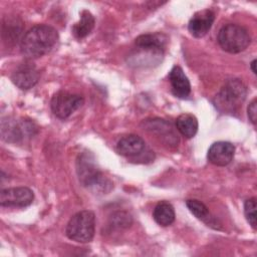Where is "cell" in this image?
<instances>
[{
  "mask_svg": "<svg viewBox=\"0 0 257 257\" xmlns=\"http://www.w3.org/2000/svg\"><path fill=\"white\" fill-rule=\"evenodd\" d=\"M57 40L58 32L55 28L46 24L35 25L22 37L20 50L26 58H38L48 53Z\"/></svg>",
  "mask_w": 257,
  "mask_h": 257,
  "instance_id": "6da1fadb",
  "label": "cell"
},
{
  "mask_svg": "<svg viewBox=\"0 0 257 257\" xmlns=\"http://www.w3.org/2000/svg\"><path fill=\"white\" fill-rule=\"evenodd\" d=\"M166 40V36L162 33L142 34L137 37L135 41L136 53L133 55L137 59V64L146 66L162 61Z\"/></svg>",
  "mask_w": 257,
  "mask_h": 257,
  "instance_id": "7a4b0ae2",
  "label": "cell"
},
{
  "mask_svg": "<svg viewBox=\"0 0 257 257\" xmlns=\"http://www.w3.org/2000/svg\"><path fill=\"white\" fill-rule=\"evenodd\" d=\"M246 94L247 88L240 79H230L216 95L215 105L223 112L233 113L242 105Z\"/></svg>",
  "mask_w": 257,
  "mask_h": 257,
  "instance_id": "3957f363",
  "label": "cell"
},
{
  "mask_svg": "<svg viewBox=\"0 0 257 257\" xmlns=\"http://www.w3.org/2000/svg\"><path fill=\"white\" fill-rule=\"evenodd\" d=\"M94 230V213L89 210H83L77 212L69 219L65 228V234L72 241L88 243L93 239Z\"/></svg>",
  "mask_w": 257,
  "mask_h": 257,
  "instance_id": "277c9868",
  "label": "cell"
},
{
  "mask_svg": "<svg viewBox=\"0 0 257 257\" xmlns=\"http://www.w3.org/2000/svg\"><path fill=\"white\" fill-rule=\"evenodd\" d=\"M217 39L221 48L229 53L242 52L251 42L249 32L243 26L234 23L224 25L220 29Z\"/></svg>",
  "mask_w": 257,
  "mask_h": 257,
  "instance_id": "5b68a950",
  "label": "cell"
},
{
  "mask_svg": "<svg viewBox=\"0 0 257 257\" xmlns=\"http://www.w3.org/2000/svg\"><path fill=\"white\" fill-rule=\"evenodd\" d=\"M84 102L82 96L68 91L60 90L56 92L50 101L52 112L58 118L64 119L80 108Z\"/></svg>",
  "mask_w": 257,
  "mask_h": 257,
  "instance_id": "8992f818",
  "label": "cell"
},
{
  "mask_svg": "<svg viewBox=\"0 0 257 257\" xmlns=\"http://www.w3.org/2000/svg\"><path fill=\"white\" fill-rule=\"evenodd\" d=\"M34 199L33 192L27 187H15L1 190L0 205L2 207H27Z\"/></svg>",
  "mask_w": 257,
  "mask_h": 257,
  "instance_id": "52a82bcc",
  "label": "cell"
},
{
  "mask_svg": "<svg viewBox=\"0 0 257 257\" xmlns=\"http://www.w3.org/2000/svg\"><path fill=\"white\" fill-rule=\"evenodd\" d=\"M77 174L79 181L86 187L101 186L103 181H105L101 173L95 168L94 164L90 161L87 155L79 156L77 160Z\"/></svg>",
  "mask_w": 257,
  "mask_h": 257,
  "instance_id": "ba28073f",
  "label": "cell"
},
{
  "mask_svg": "<svg viewBox=\"0 0 257 257\" xmlns=\"http://www.w3.org/2000/svg\"><path fill=\"white\" fill-rule=\"evenodd\" d=\"M11 79L19 88L29 89L38 82L39 72L33 63L24 62L14 70Z\"/></svg>",
  "mask_w": 257,
  "mask_h": 257,
  "instance_id": "9c48e42d",
  "label": "cell"
},
{
  "mask_svg": "<svg viewBox=\"0 0 257 257\" xmlns=\"http://www.w3.org/2000/svg\"><path fill=\"white\" fill-rule=\"evenodd\" d=\"M235 147L229 142H216L208 150V161L219 167L227 166L234 158Z\"/></svg>",
  "mask_w": 257,
  "mask_h": 257,
  "instance_id": "30bf717a",
  "label": "cell"
},
{
  "mask_svg": "<svg viewBox=\"0 0 257 257\" xmlns=\"http://www.w3.org/2000/svg\"><path fill=\"white\" fill-rule=\"evenodd\" d=\"M215 20V14L209 9L198 11L193 15L188 24L190 33L196 37L201 38L205 36L211 29Z\"/></svg>",
  "mask_w": 257,
  "mask_h": 257,
  "instance_id": "8fae6325",
  "label": "cell"
},
{
  "mask_svg": "<svg viewBox=\"0 0 257 257\" xmlns=\"http://www.w3.org/2000/svg\"><path fill=\"white\" fill-rule=\"evenodd\" d=\"M169 79L173 93L177 97L186 98L187 96H189L191 92V84L189 78L187 77L184 70L180 66L175 65L171 69L169 73Z\"/></svg>",
  "mask_w": 257,
  "mask_h": 257,
  "instance_id": "7c38bea8",
  "label": "cell"
},
{
  "mask_svg": "<svg viewBox=\"0 0 257 257\" xmlns=\"http://www.w3.org/2000/svg\"><path fill=\"white\" fill-rule=\"evenodd\" d=\"M145 141L137 135L122 137L116 144V152L124 157H135L145 150Z\"/></svg>",
  "mask_w": 257,
  "mask_h": 257,
  "instance_id": "4fadbf2b",
  "label": "cell"
},
{
  "mask_svg": "<svg viewBox=\"0 0 257 257\" xmlns=\"http://www.w3.org/2000/svg\"><path fill=\"white\" fill-rule=\"evenodd\" d=\"M95 19L88 10H82L80 13L79 21L72 26V33L77 39L86 37L93 29Z\"/></svg>",
  "mask_w": 257,
  "mask_h": 257,
  "instance_id": "5bb4252c",
  "label": "cell"
},
{
  "mask_svg": "<svg viewBox=\"0 0 257 257\" xmlns=\"http://www.w3.org/2000/svg\"><path fill=\"white\" fill-rule=\"evenodd\" d=\"M176 126L179 133L187 139L195 137L198 132V119L191 113H183L176 119Z\"/></svg>",
  "mask_w": 257,
  "mask_h": 257,
  "instance_id": "9a60e30c",
  "label": "cell"
},
{
  "mask_svg": "<svg viewBox=\"0 0 257 257\" xmlns=\"http://www.w3.org/2000/svg\"><path fill=\"white\" fill-rule=\"evenodd\" d=\"M174 207L168 202H160L156 205L153 211V218L159 225L166 227L175 221Z\"/></svg>",
  "mask_w": 257,
  "mask_h": 257,
  "instance_id": "2e32d148",
  "label": "cell"
},
{
  "mask_svg": "<svg viewBox=\"0 0 257 257\" xmlns=\"http://www.w3.org/2000/svg\"><path fill=\"white\" fill-rule=\"evenodd\" d=\"M186 205L196 218L205 222L208 226L213 225V217L210 215V212L204 203L196 199H190L186 201Z\"/></svg>",
  "mask_w": 257,
  "mask_h": 257,
  "instance_id": "e0dca14e",
  "label": "cell"
},
{
  "mask_svg": "<svg viewBox=\"0 0 257 257\" xmlns=\"http://www.w3.org/2000/svg\"><path fill=\"white\" fill-rule=\"evenodd\" d=\"M23 123H18L15 120L2 121V137L7 142H17L23 138Z\"/></svg>",
  "mask_w": 257,
  "mask_h": 257,
  "instance_id": "ac0fdd59",
  "label": "cell"
},
{
  "mask_svg": "<svg viewBox=\"0 0 257 257\" xmlns=\"http://www.w3.org/2000/svg\"><path fill=\"white\" fill-rule=\"evenodd\" d=\"M133 224V217L127 212L117 211L109 218V225L115 229H126Z\"/></svg>",
  "mask_w": 257,
  "mask_h": 257,
  "instance_id": "d6986e66",
  "label": "cell"
},
{
  "mask_svg": "<svg viewBox=\"0 0 257 257\" xmlns=\"http://www.w3.org/2000/svg\"><path fill=\"white\" fill-rule=\"evenodd\" d=\"M256 208H257V203H256V198H250L245 201L244 203V214L246 217L247 222L249 225L253 228L256 229Z\"/></svg>",
  "mask_w": 257,
  "mask_h": 257,
  "instance_id": "ffe728a7",
  "label": "cell"
},
{
  "mask_svg": "<svg viewBox=\"0 0 257 257\" xmlns=\"http://www.w3.org/2000/svg\"><path fill=\"white\" fill-rule=\"evenodd\" d=\"M247 113H248V117L251 120V122L253 124H256V120H257V100L256 98H254L248 105L247 107Z\"/></svg>",
  "mask_w": 257,
  "mask_h": 257,
  "instance_id": "44dd1931",
  "label": "cell"
},
{
  "mask_svg": "<svg viewBox=\"0 0 257 257\" xmlns=\"http://www.w3.org/2000/svg\"><path fill=\"white\" fill-rule=\"evenodd\" d=\"M250 67H251V69H252V72L254 73V74H256L257 72H256V59H253L252 60V62H251V64H250Z\"/></svg>",
  "mask_w": 257,
  "mask_h": 257,
  "instance_id": "7402d4cb",
  "label": "cell"
}]
</instances>
